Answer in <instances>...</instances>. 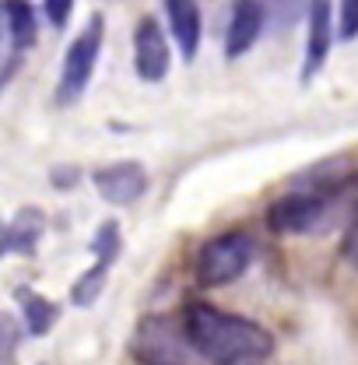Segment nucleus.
I'll use <instances>...</instances> for the list:
<instances>
[{"label":"nucleus","instance_id":"f257e3e1","mask_svg":"<svg viewBox=\"0 0 358 365\" xmlns=\"http://www.w3.org/2000/svg\"><path fill=\"white\" fill-rule=\"evenodd\" d=\"M183 337L208 365H267L274 355V334L264 323L211 302H190L183 309Z\"/></svg>","mask_w":358,"mask_h":365},{"label":"nucleus","instance_id":"f03ea898","mask_svg":"<svg viewBox=\"0 0 358 365\" xmlns=\"http://www.w3.org/2000/svg\"><path fill=\"white\" fill-rule=\"evenodd\" d=\"M253 257H257L253 235H246V232H222V235L208 239L197 250L193 277L204 288H225V284L239 281L242 274L253 267Z\"/></svg>","mask_w":358,"mask_h":365},{"label":"nucleus","instance_id":"7ed1b4c3","mask_svg":"<svg viewBox=\"0 0 358 365\" xmlns=\"http://www.w3.org/2000/svg\"><path fill=\"white\" fill-rule=\"evenodd\" d=\"M102 43H106V18L91 14L85 29L71 39L67 53H63L60 81H56V102L60 106H74V102L85 98L91 78H95V67H98V56H102Z\"/></svg>","mask_w":358,"mask_h":365},{"label":"nucleus","instance_id":"20e7f679","mask_svg":"<svg viewBox=\"0 0 358 365\" xmlns=\"http://www.w3.org/2000/svg\"><path fill=\"white\" fill-rule=\"evenodd\" d=\"M330 218H334V197L316 186L277 197L267 211V225L277 235H310V232H319Z\"/></svg>","mask_w":358,"mask_h":365},{"label":"nucleus","instance_id":"39448f33","mask_svg":"<svg viewBox=\"0 0 358 365\" xmlns=\"http://www.w3.org/2000/svg\"><path fill=\"white\" fill-rule=\"evenodd\" d=\"M334 49V4L330 0H310L306 14V49H302V71L299 81L310 85L316 74L327 67Z\"/></svg>","mask_w":358,"mask_h":365},{"label":"nucleus","instance_id":"423d86ee","mask_svg":"<svg viewBox=\"0 0 358 365\" xmlns=\"http://www.w3.org/2000/svg\"><path fill=\"white\" fill-rule=\"evenodd\" d=\"M169 63H173V53H169L165 29H162L155 18H140L137 29H134V71H137V78L148 81V85H158V81H165Z\"/></svg>","mask_w":358,"mask_h":365},{"label":"nucleus","instance_id":"0eeeda50","mask_svg":"<svg viewBox=\"0 0 358 365\" xmlns=\"http://www.w3.org/2000/svg\"><path fill=\"white\" fill-rule=\"evenodd\" d=\"M91 182H95V190L106 204L131 207L148 190V169L140 162H109V165L91 173Z\"/></svg>","mask_w":358,"mask_h":365},{"label":"nucleus","instance_id":"6e6552de","mask_svg":"<svg viewBox=\"0 0 358 365\" xmlns=\"http://www.w3.org/2000/svg\"><path fill=\"white\" fill-rule=\"evenodd\" d=\"M267 29V7L264 0H232L228 11V29H225V56L239 60L260 43Z\"/></svg>","mask_w":358,"mask_h":365},{"label":"nucleus","instance_id":"1a4fd4ad","mask_svg":"<svg viewBox=\"0 0 358 365\" xmlns=\"http://www.w3.org/2000/svg\"><path fill=\"white\" fill-rule=\"evenodd\" d=\"M165 7V21H169V36L179 46V56L190 63L200 49L204 39V14H200V0H162Z\"/></svg>","mask_w":358,"mask_h":365},{"label":"nucleus","instance_id":"9d476101","mask_svg":"<svg viewBox=\"0 0 358 365\" xmlns=\"http://www.w3.org/2000/svg\"><path fill=\"white\" fill-rule=\"evenodd\" d=\"M0 29L25 53L29 46H36V36H39L36 7L29 0H0Z\"/></svg>","mask_w":358,"mask_h":365},{"label":"nucleus","instance_id":"9b49d317","mask_svg":"<svg viewBox=\"0 0 358 365\" xmlns=\"http://www.w3.org/2000/svg\"><path fill=\"white\" fill-rule=\"evenodd\" d=\"M18 302H21V319H25V330L32 334V337H43L53 330V323L60 317V309L39 295V292H32V288H18Z\"/></svg>","mask_w":358,"mask_h":365},{"label":"nucleus","instance_id":"f8f14e48","mask_svg":"<svg viewBox=\"0 0 358 365\" xmlns=\"http://www.w3.org/2000/svg\"><path fill=\"white\" fill-rule=\"evenodd\" d=\"M43 211L39 207H21L18 215H14V222H11V235H14V253H21V257H32L36 253V246H39V239H43Z\"/></svg>","mask_w":358,"mask_h":365},{"label":"nucleus","instance_id":"ddd939ff","mask_svg":"<svg viewBox=\"0 0 358 365\" xmlns=\"http://www.w3.org/2000/svg\"><path fill=\"white\" fill-rule=\"evenodd\" d=\"M106 281H109V264H98V260H95L88 271L74 281V288H71V302L81 306V309L95 306L98 295H102V288H106Z\"/></svg>","mask_w":358,"mask_h":365},{"label":"nucleus","instance_id":"4468645a","mask_svg":"<svg viewBox=\"0 0 358 365\" xmlns=\"http://www.w3.org/2000/svg\"><path fill=\"white\" fill-rule=\"evenodd\" d=\"M120 250H123V232H120V222H102V225L95 228V235H91V253H95V260L98 264H116V257H120Z\"/></svg>","mask_w":358,"mask_h":365},{"label":"nucleus","instance_id":"2eb2a0df","mask_svg":"<svg viewBox=\"0 0 358 365\" xmlns=\"http://www.w3.org/2000/svg\"><path fill=\"white\" fill-rule=\"evenodd\" d=\"M337 39L341 43L358 39V0H341V7H337Z\"/></svg>","mask_w":358,"mask_h":365},{"label":"nucleus","instance_id":"dca6fc26","mask_svg":"<svg viewBox=\"0 0 358 365\" xmlns=\"http://www.w3.org/2000/svg\"><path fill=\"white\" fill-rule=\"evenodd\" d=\"M43 14L56 32H63L71 14H74V0H43Z\"/></svg>","mask_w":358,"mask_h":365},{"label":"nucleus","instance_id":"f3484780","mask_svg":"<svg viewBox=\"0 0 358 365\" xmlns=\"http://www.w3.org/2000/svg\"><path fill=\"white\" fill-rule=\"evenodd\" d=\"M18 56H21V49L14 46V39L0 29V85L14 74V67H18Z\"/></svg>","mask_w":358,"mask_h":365},{"label":"nucleus","instance_id":"a211bd4d","mask_svg":"<svg viewBox=\"0 0 358 365\" xmlns=\"http://www.w3.org/2000/svg\"><path fill=\"white\" fill-rule=\"evenodd\" d=\"M341 253H344L348 267L358 274V207H355V215H352V222H348V228H344V242H341Z\"/></svg>","mask_w":358,"mask_h":365},{"label":"nucleus","instance_id":"6ab92c4d","mask_svg":"<svg viewBox=\"0 0 358 365\" xmlns=\"http://www.w3.org/2000/svg\"><path fill=\"white\" fill-rule=\"evenodd\" d=\"M78 176H81V173H78L74 165H56V169L49 173V180H53L56 190H71V186L78 182Z\"/></svg>","mask_w":358,"mask_h":365},{"label":"nucleus","instance_id":"aec40b11","mask_svg":"<svg viewBox=\"0 0 358 365\" xmlns=\"http://www.w3.org/2000/svg\"><path fill=\"white\" fill-rule=\"evenodd\" d=\"M14 253V235H11V222H0V257Z\"/></svg>","mask_w":358,"mask_h":365}]
</instances>
